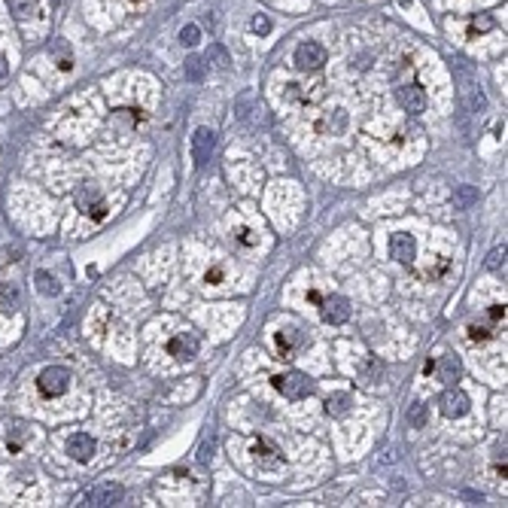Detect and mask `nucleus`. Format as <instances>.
I'll use <instances>...</instances> for the list:
<instances>
[{"label": "nucleus", "instance_id": "f257e3e1", "mask_svg": "<svg viewBox=\"0 0 508 508\" xmlns=\"http://www.w3.org/2000/svg\"><path fill=\"white\" fill-rule=\"evenodd\" d=\"M271 384H274V390L280 393L284 399H289V402H298V399H308L311 393H313V384L308 381V375H302V372H286V375H274L271 377Z\"/></svg>", "mask_w": 508, "mask_h": 508}, {"label": "nucleus", "instance_id": "f03ea898", "mask_svg": "<svg viewBox=\"0 0 508 508\" xmlns=\"http://www.w3.org/2000/svg\"><path fill=\"white\" fill-rule=\"evenodd\" d=\"M37 386H40V393H43L46 399H58L70 390V372L64 366H49V368L40 372Z\"/></svg>", "mask_w": 508, "mask_h": 508}, {"label": "nucleus", "instance_id": "7ed1b4c3", "mask_svg": "<svg viewBox=\"0 0 508 508\" xmlns=\"http://www.w3.org/2000/svg\"><path fill=\"white\" fill-rule=\"evenodd\" d=\"M313 304L320 308V317H322V322H329V326H341V322L350 320V302L341 295H317Z\"/></svg>", "mask_w": 508, "mask_h": 508}, {"label": "nucleus", "instance_id": "20e7f679", "mask_svg": "<svg viewBox=\"0 0 508 508\" xmlns=\"http://www.w3.org/2000/svg\"><path fill=\"white\" fill-rule=\"evenodd\" d=\"M76 207H79V211H83L85 216H92L95 222L107 220V204H104L98 186H92V183L79 186V192H76Z\"/></svg>", "mask_w": 508, "mask_h": 508}, {"label": "nucleus", "instance_id": "39448f33", "mask_svg": "<svg viewBox=\"0 0 508 508\" xmlns=\"http://www.w3.org/2000/svg\"><path fill=\"white\" fill-rule=\"evenodd\" d=\"M253 459H256V466L265 469V472H274V469H280V466L286 463L284 454H280V448L274 445V441L262 439V435L253 441Z\"/></svg>", "mask_w": 508, "mask_h": 508}, {"label": "nucleus", "instance_id": "423d86ee", "mask_svg": "<svg viewBox=\"0 0 508 508\" xmlns=\"http://www.w3.org/2000/svg\"><path fill=\"white\" fill-rule=\"evenodd\" d=\"M326 64V49L317 40H304L295 46V67L298 70H320Z\"/></svg>", "mask_w": 508, "mask_h": 508}, {"label": "nucleus", "instance_id": "0eeeda50", "mask_svg": "<svg viewBox=\"0 0 508 508\" xmlns=\"http://www.w3.org/2000/svg\"><path fill=\"white\" fill-rule=\"evenodd\" d=\"M125 496L122 484H113V481H104L98 484L95 490H88L85 493V502L83 505H92V508H104V505H119Z\"/></svg>", "mask_w": 508, "mask_h": 508}, {"label": "nucleus", "instance_id": "6e6552de", "mask_svg": "<svg viewBox=\"0 0 508 508\" xmlns=\"http://www.w3.org/2000/svg\"><path fill=\"white\" fill-rule=\"evenodd\" d=\"M198 347H201V338L195 332H177L171 341H167V353L180 362H189L198 357Z\"/></svg>", "mask_w": 508, "mask_h": 508}, {"label": "nucleus", "instance_id": "1a4fd4ad", "mask_svg": "<svg viewBox=\"0 0 508 508\" xmlns=\"http://www.w3.org/2000/svg\"><path fill=\"white\" fill-rule=\"evenodd\" d=\"M70 459H76V463H88V459L95 457V450H98V441L92 439L88 432H74L67 439V445H64Z\"/></svg>", "mask_w": 508, "mask_h": 508}, {"label": "nucleus", "instance_id": "9d476101", "mask_svg": "<svg viewBox=\"0 0 508 508\" xmlns=\"http://www.w3.org/2000/svg\"><path fill=\"white\" fill-rule=\"evenodd\" d=\"M390 253L399 265L408 268V265H414V259H417V240L411 235H405V231H396V235L390 238Z\"/></svg>", "mask_w": 508, "mask_h": 508}, {"label": "nucleus", "instance_id": "9b49d317", "mask_svg": "<svg viewBox=\"0 0 508 508\" xmlns=\"http://www.w3.org/2000/svg\"><path fill=\"white\" fill-rule=\"evenodd\" d=\"M213 147H216V134L211 128H195V134H192V158H195L198 167L211 161Z\"/></svg>", "mask_w": 508, "mask_h": 508}, {"label": "nucleus", "instance_id": "f8f14e48", "mask_svg": "<svg viewBox=\"0 0 508 508\" xmlns=\"http://www.w3.org/2000/svg\"><path fill=\"white\" fill-rule=\"evenodd\" d=\"M274 347H277V357L280 359H293L298 350L304 347V335L298 329H280L274 335Z\"/></svg>", "mask_w": 508, "mask_h": 508}, {"label": "nucleus", "instance_id": "ddd939ff", "mask_svg": "<svg viewBox=\"0 0 508 508\" xmlns=\"http://www.w3.org/2000/svg\"><path fill=\"white\" fill-rule=\"evenodd\" d=\"M466 411H469V396H466L463 390H445L441 393V414L450 417V420H457V417H463Z\"/></svg>", "mask_w": 508, "mask_h": 508}, {"label": "nucleus", "instance_id": "4468645a", "mask_svg": "<svg viewBox=\"0 0 508 508\" xmlns=\"http://www.w3.org/2000/svg\"><path fill=\"white\" fill-rule=\"evenodd\" d=\"M396 98H399L402 107H405V113H423L426 110V92L417 83L399 85L396 88Z\"/></svg>", "mask_w": 508, "mask_h": 508}, {"label": "nucleus", "instance_id": "2eb2a0df", "mask_svg": "<svg viewBox=\"0 0 508 508\" xmlns=\"http://www.w3.org/2000/svg\"><path fill=\"white\" fill-rule=\"evenodd\" d=\"M19 302H22L19 286H13V284H0V313H3V317H10V313L19 311Z\"/></svg>", "mask_w": 508, "mask_h": 508}, {"label": "nucleus", "instance_id": "dca6fc26", "mask_svg": "<svg viewBox=\"0 0 508 508\" xmlns=\"http://www.w3.org/2000/svg\"><path fill=\"white\" fill-rule=\"evenodd\" d=\"M435 372H439L441 381L454 384L457 377H459V359H454V357H441L439 362H435Z\"/></svg>", "mask_w": 508, "mask_h": 508}, {"label": "nucleus", "instance_id": "f3484780", "mask_svg": "<svg viewBox=\"0 0 508 508\" xmlns=\"http://www.w3.org/2000/svg\"><path fill=\"white\" fill-rule=\"evenodd\" d=\"M34 284H37V289L43 295H49V298H55V295H61V286H58V280L52 277V274H46V271H37L34 274Z\"/></svg>", "mask_w": 508, "mask_h": 508}, {"label": "nucleus", "instance_id": "a211bd4d", "mask_svg": "<svg viewBox=\"0 0 508 508\" xmlns=\"http://www.w3.org/2000/svg\"><path fill=\"white\" fill-rule=\"evenodd\" d=\"M13 13L19 15V19H37L40 15V3L37 0H10Z\"/></svg>", "mask_w": 508, "mask_h": 508}, {"label": "nucleus", "instance_id": "6ab92c4d", "mask_svg": "<svg viewBox=\"0 0 508 508\" xmlns=\"http://www.w3.org/2000/svg\"><path fill=\"white\" fill-rule=\"evenodd\" d=\"M493 322H472L469 326V341L472 344H484V341H490L493 338Z\"/></svg>", "mask_w": 508, "mask_h": 508}, {"label": "nucleus", "instance_id": "aec40b11", "mask_svg": "<svg viewBox=\"0 0 508 508\" xmlns=\"http://www.w3.org/2000/svg\"><path fill=\"white\" fill-rule=\"evenodd\" d=\"M493 15H475L469 22V37H478V34H487V31H493Z\"/></svg>", "mask_w": 508, "mask_h": 508}, {"label": "nucleus", "instance_id": "412c9836", "mask_svg": "<svg viewBox=\"0 0 508 508\" xmlns=\"http://www.w3.org/2000/svg\"><path fill=\"white\" fill-rule=\"evenodd\" d=\"M347 405H350V396H347V393H338V396H329V399H326V411H329V414H335V417L344 414V411H347Z\"/></svg>", "mask_w": 508, "mask_h": 508}, {"label": "nucleus", "instance_id": "4be33fe9", "mask_svg": "<svg viewBox=\"0 0 508 508\" xmlns=\"http://www.w3.org/2000/svg\"><path fill=\"white\" fill-rule=\"evenodd\" d=\"M207 61L216 64V67H229V64H231V61H229V52H225L220 43H213L211 49H207Z\"/></svg>", "mask_w": 508, "mask_h": 508}, {"label": "nucleus", "instance_id": "5701e85b", "mask_svg": "<svg viewBox=\"0 0 508 508\" xmlns=\"http://www.w3.org/2000/svg\"><path fill=\"white\" fill-rule=\"evenodd\" d=\"M484 265H487V271H496V274L505 271V247H496L493 253L487 256V262H484Z\"/></svg>", "mask_w": 508, "mask_h": 508}, {"label": "nucleus", "instance_id": "b1692460", "mask_svg": "<svg viewBox=\"0 0 508 508\" xmlns=\"http://www.w3.org/2000/svg\"><path fill=\"white\" fill-rule=\"evenodd\" d=\"M204 61L201 58H189L186 61V79H192V83H201V79H204Z\"/></svg>", "mask_w": 508, "mask_h": 508}, {"label": "nucleus", "instance_id": "393cba45", "mask_svg": "<svg viewBox=\"0 0 508 508\" xmlns=\"http://www.w3.org/2000/svg\"><path fill=\"white\" fill-rule=\"evenodd\" d=\"M344 125H347V116H344L341 110L335 113V119L329 116L326 122H320V131H344Z\"/></svg>", "mask_w": 508, "mask_h": 508}, {"label": "nucleus", "instance_id": "a878e982", "mask_svg": "<svg viewBox=\"0 0 508 508\" xmlns=\"http://www.w3.org/2000/svg\"><path fill=\"white\" fill-rule=\"evenodd\" d=\"M198 40H201V28L198 25H186L180 31V43L189 46V49H192V46H198Z\"/></svg>", "mask_w": 508, "mask_h": 508}, {"label": "nucleus", "instance_id": "bb28decb", "mask_svg": "<svg viewBox=\"0 0 508 508\" xmlns=\"http://www.w3.org/2000/svg\"><path fill=\"white\" fill-rule=\"evenodd\" d=\"M408 423L414 426V429H420V426L426 423V411H423L420 402H414V405H411V411H408Z\"/></svg>", "mask_w": 508, "mask_h": 508}, {"label": "nucleus", "instance_id": "cd10ccee", "mask_svg": "<svg viewBox=\"0 0 508 508\" xmlns=\"http://www.w3.org/2000/svg\"><path fill=\"white\" fill-rule=\"evenodd\" d=\"M116 119H125V122H143V110H134V107H119L116 113H113Z\"/></svg>", "mask_w": 508, "mask_h": 508}, {"label": "nucleus", "instance_id": "c85d7f7f", "mask_svg": "<svg viewBox=\"0 0 508 508\" xmlns=\"http://www.w3.org/2000/svg\"><path fill=\"white\" fill-rule=\"evenodd\" d=\"M249 28H253L259 37L271 34V22H268V15H253V22H249Z\"/></svg>", "mask_w": 508, "mask_h": 508}, {"label": "nucleus", "instance_id": "c756f323", "mask_svg": "<svg viewBox=\"0 0 508 508\" xmlns=\"http://www.w3.org/2000/svg\"><path fill=\"white\" fill-rule=\"evenodd\" d=\"M362 375H366V381H377V377L384 375V366H377V362L372 359L366 368H362Z\"/></svg>", "mask_w": 508, "mask_h": 508}, {"label": "nucleus", "instance_id": "7c9ffc66", "mask_svg": "<svg viewBox=\"0 0 508 508\" xmlns=\"http://www.w3.org/2000/svg\"><path fill=\"white\" fill-rule=\"evenodd\" d=\"M487 317H490V322H493V326H499V322L505 320V304H490Z\"/></svg>", "mask_w": 508, "mask_h": 508}, {"label": "nucleus", "instance_id": "2f4dec72", "mask_svg": "<svg viewBox=\"0 0 508 508\" xmlns=\"http://www.w3.org/2000/svg\"><path fill=\"white\" fill-rule=\"evenodd\" d=\"M235 238H238L244 247H253V244H256V238H253V231H249V229H238Z\"/></svg>", "mask_w": 508, "mask_h": 508}, {"label": "nucleus", "instance_id": "473e14b6", "mask_svg": "<svg viewBox=\"0 0 508 508\" xmlns=\"http://www.w3.org/2000/svg\"><path fill=\"white\" fill-rule=\"evenodd\" d=\"M204 280H207V284H213V286H220V284H222V268H220V265L207 271V277H204Z\"/></svg>", "mask_w": 508, "mask_h": 508}, {"label": "nucleus", "instance_id": "72a5a7b5", "mask_svg": "<svg viewBox=\"0 0 508 508\" xmlns=\"http://www.w3.org/2000/svg\"><path fill=\"white\" fill-rule=\"evenodd\" d=\"M472 201H475V192H472L469 186H466V189H459V204H463V207H469Z\"/></svg>", "mask_w": 508, "mask_h": 508}, {"label": "nucleus", "instance_id": "f704fd0d", "mask_svg": "<svg viewBox=\"0 0 508 508\" xmlns=\"http://www.w3.org/2000/svg\"><path fill=\"white\" fill-rule=\"evenodd\" d=\"M432 372H435V362L429 359V362H426V366H423V375H432Z\"/></svg>", "mask_w": 508, "mask_h": 508}, {"label": "nucleus", "instance_id": "c9c22d12", "mask_svg": "<svg viewBox=\"0 0 508 508\" xmlns=\"http://www.w3.org/2000/svg\"><path fill=\"white\" fill-rule=\"evenodd\" d=\"M3 76H6V58L0 55V79H3Z\"/></svg>", "mask_w": 508, "mask_h": 508}]
</instances>
